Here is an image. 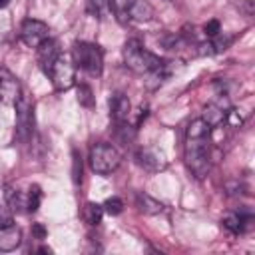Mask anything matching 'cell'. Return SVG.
Listing matches in <instances>:
<instances>
[{
    "instance_id": "603a6c76",
    "label": "cell",
    "mask_w": 255,
    "mask_h": 255,
    "mask_svg": "<svg viewBox=\"0 0 255 255\" xmlns=\"http://www.w3.org/2000/svg\"><path fill=\"white\" fill-rule=\"evenodd\" d=\"M102 207H104V213H108V215H120L124 209V201L120 197H108Z\"/></svg>"
},
{
    "instance_id": "5bb4252c",
    "label": "cell",
    "mask_w": 255,
    "mask_h": 255,
    "mask_svg": "<svg viewBox=\"0 0 255 255\" xmlns=\"http://www.w3.org/2000/svg\"><path fill=\"white\" fill-rule=\"evenodd\" d=\"M6 203H8V207H10L12 213H24V211H28L26 193H22L20 189L8 187V189H6Z\"/></svg>"
},
{
    "instance_id": "4316f807",
    "label": "cell",
    "mask_w": 255,
    "mask_h": 255,
    "mask_svg": "<svg viewBox=\"0 0 255 255\" xmlns=\"http://www.w3.org/2000/svg\"><path fill=\"white\" fill-rule=\"evenodd\" d=\"M32 235H34L36 239H44V237L48 235V231H46V227H44L42 223H34V225H32Z\"/></svg>"
},
{
    "instance_id": "4fadbf2b",
    "label": "cell",
    "mask_w": 255,
    "mask_h": 255,
    "mask_svg": "<svg viewBox=\"0 0 255 255\" xmlns=\"http://www.w3.org/2000/svg\"><path fill=\"white\" fill-rule=\"evenodd\" d=\"M135 205H137V209H139L141 213H145V215H157V213L163 211V203H159L157 199H153L151 195H147V193H143V191L135 193Z\"/></svg>"
},
{
    "instance_id": "9c48e42d",
    "label": "cell",
    "mask_w": 255,
    "mask_h": 255,
    "mask_svg": "<svg viewBox=\"0 0 255 255\" xmlns=\"http://www.w3.org/2000/svg\"><path fill=\"white\" fill-rule=\"evenodd\" d=\"M36 50H38V64H40L42 72L48 76V72H50L52 64H54V62H56V58L62 54V50H60L58 42H56V40H50V38H48L44 44H40Z\"/></svg>"
},
{
    "instance_id": "ac0fdd59",
    "label": "cell",
    "mask_w": 255,
    "mask_h": 255,
    "mask_svg": "<svg viewBox=\"0 0 255 255\" xmlns=\"http://www.w3.org/2000/svg\"><path fill=\"white\" fill-rule=\"evenodd\" d=\"M225 114H227V112H225L223 108H219V106L213 104V106H207V108H205L203 120H205L211 128H215V126H219L221 122H225Z\"/></svg>"
},
{
    "instance_id": "2e32d148",
    "label": "cell",
    "mask_w": 255,
    "mask_h": 255,
    "mask_svg": "<svg viewBox=\"0 0 255 255\" xmlns=\"http://www.w3.org/2000/svg\"><path fill=\"white\" fill-rule=\"evenodd\" d=\"M102 215H104V207L100 203H94V201H88L86 203V207H84V219L90 225H98L102 221Z\"/></svg>"
},
{
    "instance_id": "8fae6325",
    "label": "cell",
    "mask_w": 255,
    "mask_h": 255,
    "mask_svg": "<svg viewBox=\"0 0 255 255\" xmlns=\"http://www.w3.org/2000/svg\"><path fill=\"white\" fill-rule=\"evenodd\" d=\"M22 243V231L16 225H8V227H0V253H8L14 251L16 247H20Z\"/></svg>"
},
{
    "instance_id": "e0dca14e",
    "label": "cell",
    "mask_w": 255,
    "mask_h": 255,
    "mask_svg": "<svg viewBox=\"0 0 255 255\" xmlns=\"http://www.w3.org/2000/svg\"><path fill=\"white\" fill-rule=\"evenodd\" d=\"M108 2H110V10L116 14V18L120 22H126L128 20V12H129V8H131V4L135 0H108Z\"/></svg>"
},
{
    "instance_id": "ffe728a7",
    "label": "cell",
    "mask_w": 255,
    "mask_h": 255,
    "mask_svg": "<svg viewBox=\"0 0 255 255\" xmlns=\"http://www.w3.org/2000/svg\"><path fill=\"white\" fill-rule=\"evenodd\" d=\"M40 203H42V189H40V185H30V189H28V193H26L28 211H32V213L38 211Z\"/></svg>"
},
{
    "instance_id": "7402d4cb",
    "label": "cell",
    "mask_w": 255,
    "mask_h": 255,
    "mask_svg": "<svg viewBox=\"0 0 255 255\" xmlns=\"http://www.w3.org/2000/svg\"><path fill=\"white\" fill-rule=\"evenodd\" d=\"M78 102L84 108H92L94 106V94H92V88L88 84H80L78 86Z\"/></svg>"
},
{
    "instance_id": "3957f363",
    "label": "cell",
    "mask_w": 255,
    "mask_h": 255,
    "mask_svg": "<svg viewBox=\"0 0 255 255\" xmlns=\"http://www.w3.org/2000/svg\"><path fill=\"white\" fill-rule=\"evenodd\" d=\"M72 62L76 68L86 72L88 76H102L104 70V52L98 44L92 42H76L72 46Z\"/></svg>"
},
{
    "instance_id": "f1b7e54d",
    "label": "cell",
    "mask_w": 255,
    "mask_h": 255,
    "mask_svg": "<svg viewBox=\"0 0 255 255\" xmlns=\"http://www.w3.org/2000/svg\"><path fill=\"white\" fill-rule=\"evenodd\" d=\"M165 2H169V0H165Z\"/></svg>"
},
{
    "instance_id": "277c9868",
    "label": "cell",
    "mask_w": 255,
    "mask_h": 255,
    "mask_svg": "<svg viewBox=\"0 0 255 255\" xmlns=\"http://www.w3.org/2000/svg\"><path fill=\"white\" fill-rule=\"evenodd\" d=\"M88 161H90L92 171H96L100 175H108V173L118 169V165L122 161V155L114 145H110L106 141H98L90 147Z\"/></svg>"
},
{
    "instance_id": "9a60e30c",
    "label": "cell",
    "mask_w": 255,
    "mask_h": 255,
    "mask_svg": "<svg viewBox=\"0 0 255 255\" xmlns=\"http://www.w3.org/2000/svg\"><path fill=\"white\" fill-rule=\"evenodd\" d=\"M151 16H153V8L147 2H143V0H135L131 4L129 12H128V18H133V20H139V22L149 20Z\"/></svg>"
},
{
    "instance_id": "cb8c5ba5",
    "label": "cell",
    "mask_w": 255,
    "mask_h": 255,
    "mask_svg": "<svg viewBox=\"0 0 255 255\" xmlns=\"http://www.w3.org/2000/svg\"><path fill=\"white\" fill-rule=\"evenodd\" d=\"M203 32H205L207 38H215V36H219V32H221V24H219V20H209V22L203 26Z\"/></svg>"
},
{
    "instance_id": "30bf717a",
    "label": "cell",
    "mask_w": 255,
    "mask_h": 255,
    "mask_svg": "<svg viewBox=\"0 0 255 255\" xmlns=\"http://www.w3.org/2000/svg\"><path fill=\"white\" fill-rule=\"evenodd\" d=\"M129 112H131V104H129L128 96L122 94V92H116L110 98V116H112V120L114 122H128Z\"/></svg>"
},
{
    "instance_id": "7a4b0ae2",
    "label": "cell",
    "mask_w": 255,
    "mask_h": 255,
    "mask_svg": "<svg viewBox=\"0 0 255 255\" xmlns=\"http://www.w3.org/2000/svg\"><path fill=\"white\" fill-rule=\"evenodd\" d=\"M124 62L135 74H149V72L157 70L159 66H163V60L159 56L151 54L137 38H129L124 44Z\"/></svg>"
},
{
    "instance_id": "484cf974",
    "label": "cell",
    "mask_w": 255,
    "mask_h": 255,
    "mask_svg": "<svg viewBox=\"0 0 255 255\" xmlns=\"http://www.w3.org/2000/svg\"><path fill=\"white\" fill-rule=\"evenodd\" d=\"M82 181V161L78 157V151H74V183Z\"/></svg>"
},
{
    "instance_id": "6da1fadb",
    "label": "cell",
    "mask_w": 255,
    "mask_h": 255,
    "mask_svg": "<svg viewBox=\"0 0 255 255\" xmlns=\"http://www.w3.org/2000/svg\"><path fill=\"white\" fill-rule=\"evenodd\" d=\"M209 143H211V126L203 118L193 120L185 129L183 157L187 169L197 179H203L209 171Z\"/></svg>"
},
{
    "instance_id": "83f0119b",
    "label": "cell",
    "mask_w": 255,
    "mask_h": 255,
    "mask_svg": "<svg viewBox=\"0 0 255 255\" xmlns=\"http://www.w3.org/2000/svg\"><path fill=\"white\" fill-rule=\"evenodd\" d=\"M10 4V0H0V8H6Z\"/></svg>"
},
{
    "instance_id": "d6986e66",
    "label": "cell",
    "mask_w": 255,
    "mask_h": 255,
    "mask_svg": "<svg viewBox=\"0 0 255 255\" xmlns=\"http://www.w3.org/2000/svg\"><path fill=\"white\" fill-rule=\"evenodd\" d=\"M114 124H116V137H118L124 145L131 143L133 137H135V128L128 126V122H114Z\"/></svg>"
},
{
    "instance_id": "8992f818",
    "label": "cell",
    "mask_w": 255,
    "mask_h": 255,
    "mask_svg": "<svg viewBox=\"0 0 255 255\" xmlns=\"http://www.w3.org/2000/svg\"><path fill=\"white\" fill-rule=\"evenodd\" d=\"M14 108H16V135L20 141L26 143L34 131V106L28 100V96L22 94L16 100Z\"/></svg>"
},
{
    "instance_id": "44dd1931",
    "label": "cell",
    "mask_w": 255,
    "mask_h": 255,
    "mask_svg": "<svg viewBox=\"0 0 255 255\" xmlns=\"http://www.w3.org/2000/svg\"><path fill=\"white\" fill-rule=\"evenodd\" d=\"M88 12L96 18H104L110 12V2L108 0H88Z\"/></svg>"
},
{
    "instance_id": "52a82bcc",
    "label": "cell",
    "mask_w": 255,
    "mask_h": 255,
    "mask_svg": "<svg viewBox=\"0 0 255 255\" xmlns=\"http://www.w3.org/2000/svg\"><path fill=\"white\" fill-rule=\"evenodd\" d=\"M50 38V28L46 22L36 20V18H26L20 26V40L28 48H38Z\"/></svg>"
},
{
    "instance_id": "5b68a950",
    "label": "cell",
    "mask_w": 255,
    "mask_h": 255,
    "mask_svg": "<svg viewBox=\"0 0 255 255\" xmlns=\"http://www.w3.org/2000/svg\"><path fill=\"white\" fill-rule=\"evenodd\" d=\"M48 76H50V80H52V84H54V88L58 92L70 90L74 86V82H76V66H74L72 58L66 56V54H60L56 58V62L52 64Z\"/></svg>"
},
{
    "instance_id": "ba28073f",
    "label": "cell",
    "mask_w": 255,
    "mask_h": 255,
    "mask_svg": "<svg viewBox=\"0 0 255 255\" xmlns=\"http://www.w3.org/2000/svg\"><path fill=\"white\" fill-rule=\"evenodd\" d=\"M20 96H22V86L18 78L8 68L0 66V102L6 106H14Z\"/></svg>"
},
{
    "instance_id": "d4e9b609",
    "label": "cell",
    "mask_w": 255,
    "mask_h": 255,
    "mask_svg": "<svg viewBox=\"0 0 255 255\" xmlns=\"http://www.w3.org/2000/svg\"><path fill=\"white\" fill-rule=\"evenodd\" d=\"M14 225V213L10 211V207L0 205V227H8Z\"/></svg>"
},
{
    "instance_id": "7c38bea8",
    "label": "cell",
    "mask_w": 255,
    "mask_h": 255,
    "mask_svg": "<svg viewBox=\"0 0 255 255\" xmlns=\"http://www.w3.org/2000/svg\"><path fill=\"white\" fill-rule=\"evenodd\" d=\"M135 159H137V163H139L143 169H147V171H159V169L165 167V161L161 159V155H157V153L151 151V149H139V151L135 153Z\"/></svg>"
}]
</instances>
